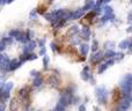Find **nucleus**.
Here are the masks:
<instances>
[{"instance_id":"nucleus-7","label":"nucleus","mask_w":132,"mask_h":111,"mask_svg":"<svg viewBox=\"0 0 132 111\" xmlns=\"http://www.w3.org/2000/svg\"><path fill=\"white\" fill-rule=\"evenodd\" d=\"M9 64H11L9 58L5 59L4 61H1V63H0V70H1L2 72H9Z\"/></svg>"},{"instance_id":"nucleus-22","label":"nucleus","mask_w":132,"mask_h":111,"mask_svg":"<svg viewBox=\"0 0 132 111\" xmlns=\"http://www.w3.org/2000/svg\"><path fill=\"white\" fill-rule=\"evenodd\" d=\"M2 41H4V43L7 45H11L12 43H13V38L12 37H5V38H2Z\"/></svg>"},{"instance_id":"nucleus-32","label":"nucleus","mask_w":132,"mask_h":111,"mask_svg":"<svg viewBox=\"0 0 132 111\" xmlns=\"http://www.w3.org/2000/svg\"><path fill=\"white\" fill-rule=\"evenodd\" d=\"M30 75H31V76H34V78H36V76H38V75H39V73L37 72V71H31V72H30Z\"/></svg>"},{"instance_id":"nucleus-5","label":"nucleus","mask_w":132,"mask_h":111,"mask_svg":"<svg viewBox=\"0 0 132 111\" xmlns=\"http://www.w3.org/2000/svg\"><path fill=\"white\" fill-rule=\"evenodd\" d=\"M130 105H131V102L129 100H123L121 102V104H119V107H118V109H117V111H126L130 108Z\"/></svg>"},{"instance_id":"nucleus-28","label":"nucleus","mask_w":132,"mask_h":111,"mask_svg":"<svg viewBox=\"0 0 132 111\" xmlns=\"http://www.w3.org/2000/svg\"><path fill=\"white\" fill-rule=\"evenodd\" d=\"M5 49H6V44H5V43H4V41L1 39V41H0V53H1L2 51L5 50Z\"/></svg>"},{"instance_id":"nucleus-11","label":"nucleus","mask_w":132,"mask_h":111,"mask_svg":"<svg viewBox=\"0 0 132 111\" xmlns=\"http://www.w3.org/2000/svg\"><path fill=\"white\" fill-rule=\"evenodd\" d=\"M102 58H103V56L101 52H94L93 56L90 57V60H92V63H98V61H101Z\"/></svg>"},{"instance_id":"nucleus-24","label":"nucleus","mask_w":132,"mask_h":111,"mask_svg":"<svg viewBox=\"0 0 132 111\" xmlns=\"http://www.w3.org/2000/svg\"><path fill=\"white\" fill-rule=\"evenodd\" d=\"M65 109H66V108H65L63 104H60L59 102L57 103V105H56V108H55L56 111H65Z\"/></svg>"},{"instance_id":"nucleus-37","label":"nucleus","mask_w":132,"mask_h":111,"mask_svg":"<svg viewBox=\"0 0 132 111\" xmlns=\"http://www.w3.org/2000/svg\"><path fill=\"white\" fill-rule=\"evenodd\" d=\"M128 21L129 22H132V12L129 13V16H128Z\"/></svg>"},{"instance_id":"nucleus-47","label":"nucleus","mask_w":132,"mask_h":111,"mask_svg":"<svg viewBox=\"0 0 132 111\" xmlns=\"http://www.w3.org/2000/svg\"><path fill=\"white\" fill-rule=\"evenodd\" d=\"M95 111H101V110H100V109H96V110H95Z\"/></svg>"},{"instance_id":"nucleus-43","label":"nucleus","mask_w":132,"mask_h":111,"mask_svg":"<svg viewBox=\"0 0 132 111\" xmlns=\"http://www.w3.org/2000/svg\"><path fill=\"white\" fill-rule=\"evenodd\" d=\"M132 31V27H129V29H128V32H131Z\"/></svg>"},{"instance_id":"nucleus-29","label":"nucleus","mask_w":132,"mask_h":111,"mask_svg":"<svg viewBox=\"0 0 132 111\" xmlns=\"http://www.w3.org/2000/svg\"><path fill=\"white\" fill-rule=\"evenodd\" d=\"M38 44H39V46H41V49H42V48H45V46H44V44H45V38L39 39V41H38Z\"/></svg>"},{"instance_id":"nucleus-12","label":"nucleus","mask_w":132,"mask_h":111,"mask_svg":"<svg viewBox=\"0 0 132 111\" xmlns=\"http://www.w3.org/2000/svg\"><path fill=\"white\" fill-rule=\"evenodd\" d=\"M88 51H89V45L88 44L84 43V44L80 45V52H81L82 56H87L88 55Z\"/></svg>"},{"instance_id":"nucleus-25","label":"nucleus","mask_w":132,"mask_h":111,"mask_svg":"<svg viewBox=\"0 0 132 111\" xmlns=\"http://www.w3.org/2000/svg\"><path fill=\"white\" fill-rule=\"evenodd\" d=\"M43 66H44V68H48V66H49V57L46 55L43 58Z\"/></svg>"},{"instance_id":"nucleus-1","label":"nucleus","mask_w":132,"mask_h":111,"mask_svg":"<svg viewBox=\"0 0 132 111\" xmlns=\"http://www.w3.org/2000/svg\"><path fill=\"white\" fill-rule=\"evenodd\" d=\"M95 95L97 97V101L100 104H105L107 103V96H108V91L105 90L104 87H97L95 89Z\"/></svg>"},{"instance_id":"nucleus-20","label":"nucleus","mask_w":132,"mask_h":111,"mask_svg":"<svg viewBox=\"0 0 132 111\" xmlns=\"http://www.w3.org/2000/svg\"><path fill=\"white\" fill-rule=\"evenodd\" d=\"M107 68H108V65H107L105 63H104V64H101L100 67H98V74H102V73L104 72Z\"/></svg>"},{"instance_id":"nucleus-42","label":"nucleus","mask_w":132,"mask_h":111,"mask_svg":"<svg viewBox=\"0 0 132 111\" xmlns=\"http://www.w3.org/2000/svg\"><path fill=\"white\" fill-rule=\"evenodd\" d=\"M109 1H111V0H102L103 4H107V2H109Z\"/></svg>"},{"instance_id":"nucleus-48","label":"nucleus","mask_w":132,"mask_h":111,"mask_svg":"<svg viewBox=\"0 0 132 111\" xmlns=\"http://www.w3.org/2000/svg\"><path fill=\"white\" fill-rule=\"evenodd\" d=\"M131 2H132V0H131Z\"/></svg>"},{"instance_id":"nucleus-4","label":"nucleus","mask_w":132,"mask_h":111,"mask_svg":"<svg viewBox=\"0 0 132 111\" xmlns=\"http://www.w3.org/2000/svg\"><path fill=\"white\" fill-rule=\"evenodd\" d=\"M84 9L82 8H80V9H77L75 12H71V14H70V18H68V20H77V19H79V18H81L82 16V14H84Z\"/></svg>"},{"instance_id":"nucleus-2","label":"nucleus","mask_w":132,"mask_h":111,"mask_svg":"<svg viewBox=\"0 0 132 111\" xmlns=\"http://www.w3.org/2000/svg\"><path fill=\"white\" fill-rule=\"evenodd\" d=\"M35 48H36V42L29 41L24 46H23V53H31Z\"/></svg>"},{"instance_id":"nucleus-34","label":"nucleus","mask_w":132,"mask_h":111,"mask_svg":"<svg viewBox=\"0 0 132 111\" xmlns=\"http://www.w3.org/2000/svg\"><path fill=\"white\" fill-rule=\"evenodd\" d=\"M105 48H109V49L114 48V43H112V42H107V43H105Z\"/></svg>"},{"instance_id":"nucleus-41","label":"nucleus","mask_w":132,"mask_h":111,"mask_svg":"<svg viewBox=\"0 0 132 111\" xmlns=\"http://www.w3.org/2000/svg\"><path fill=\"white\" fill-rule=\"evenodd\" d=\"M14 0H5V4H11V2H13Z\"/></svg>"},{"instance_id":"nucleus-27","label":"nucleus","mask_w":132,"mask_h":111,"mask_svg":"<svg viewBox=\"0 0 132 111\" xmlns=\"http://www.w3.org/2000/svg\"><path fill=\"white\" fill-rule=\"evenodd\" d=\"M97 48H98V43H97V41H94V42H93V45H92V50H93V52H96Z\"/></svg>"},{"instance_id":"nucleus-30","label":"nucleus","mask_w":132,"mask_h":111,"mask_svg":"<svg viewBox=\"0 0 132 111\" xmlns=\"http://www.w3.org/2000/svg\"><path fill=\"white\" fill-rule=\"evenodd\" d=\"M93 8H94V12H95V13H96V14H100V13H101V12H102V9H101V7H97V6H94V7H93Z\"/></svg>"},{"instance_id":"nucleus-14","label":"nucleus","mask_w":132,"mask_h":111,"mask_svg":"<svg viewBox=\"0 0 132 111\" xmlns=\"http://www.w3.org/2000/svg\"><path fill=\"white\" fill-rule=\"evenodd\" d=\"M129 44H130V39H123V41L118 44V48L122 49V50H125V49L129 48Z\"/></svg>"},{"instance_id":"nucleus-35","label":"nucleus","mask_w":132,"mask_h":111,"mask_svg":"<svg viewBox=\"0 0 132 111\" xmlns=\"http://www.w3.org/2000/svg\"><path fill=\"white\" fill-rule=\"evenodd\" d=\"M39 56H45V48H42L39 51Z\"/></svg>"},{"instance_id":"nucleus-23","label":"nucleus","mask_w":132,"mask_h":111,"mask_svg":"<svg viewBox=\"0 0 132 111\" xmlns=\"http://www.w3.org/2000/svg\"><path fill=\"white\" fill-rule=\"evenodd\" d=\"M37 55H35V53H27V60H35V59H37Z\"/></svg>"},{"instance_id":"nucleus-19","label":"nucleus","mask_w":132,"mask_h":111,"mask_svg":"<svg viewBox=\"0 0 132 111\" xmlns=\"http://www.w3.org/2000/svg\"><path fill=\"white\" fill-rule=\"evenodd\" d=\"M114 57H115V60L116 61H121L122 59L124 58V53L123 52H116Z\"/></svg>"},{"instance_id":"nucleus-9","label":"nucleus","mask_w":132,"mask_h":111,"mask_svg":"<svg viewBox=\"0 0 132 111\" xmlns=\"http://www.w3.org/2000/svg\"><path fill=\"white\" fill-rule=\"evenodd\" d=\"M49 84H50L51 87H53V88H56V87L59 86V79H58L56 75H51L50 78H49Z\"/></svg>"},{"instance_id":"nucleus-15","label":"nucleus","mask_w":132,"mask_h":111,"mask_svg":"<svg viewBox=\"0 0 132 111\" xmlns=\"http://www.w3.org/2000/svg\"><path fill=\"white\" fill-rule=\"evenodd\" d=\"M42 83H43V79H42L41 75H38V76L35 78V79H34V82H32L34 87H39Z\"/></svg>"},{"instance_id":"nucleus-45","label":"nucleus","mask_w":132,"mask_h":111,"mask_svg":"<svg viewBox=\"0 0 132 111\" xmlns=\"http://www.w3.org/2000/svg\"><path fill=\"white\" fill-rule=\"evenodd\" d=\"M0 111H4V109H2V107H0Z\"/></svg>"},{"instance_id":"nucleus-46","label":"nucleus","mask_w":132,"mask_h":111,"mask_svg":"<svg viewBox=\"0 0 132 111\" xmlns=\"http://www.w3.org/2000/svg\"><path fill=\"white\" fill-rule=\"evenodd\" d=\"M53 1H55V0H49V2H53Z\"/></svg>"},{"instance_id":"nucleus-40","label":"nucleus","mask_w":132,"mask_h":111,"mask_svg":"<svg viewBox=\"0 0 132 111\" xmlns=\"http://www.w3.org/2000/svg\"><path fill=\"white\" fill-rule=\"evenodd\" d=\"M35 15H36V9H34V11H32L31 13H30V16H31V18H34Z\"/></svg>"},{"instance_id":"nucleus-36","label":"nucleus","mask_w":132,"mask_h":111,"mask_svg":"<svg viewBox=\"0 0 132 111\" xmlns=\"http://www.w3.org/2000/svg\"><path fill=\"white\" fill-rule=\"evenodd\" d=\"M79 111H86V108H85V105H84V104L79 105Z\"/></svg>"},{"instance_id":"nucleus-8","label":"nucleus","mask_w":132,"mask_h":111,"mask_svg":"<svg viewBox=\"0 0 132 111\" xmlns=\"http://www.w3.org/2000/svg\"><path fill=\"white\" fill-rule=\"evenodd\" d=\"M21 65H22V63H21L20 60H18V59H13V60H11V64H9V71L18 70Z\"/></svg>"},{"instance_id":"nucleus-17","label":"nucleus","mask_w":132,"mask_h":111,"mask_svg":"<svg viewBox=\"0 0 132 111\" xmlns=\"http://www.w3.org/2000/svg\"><path fill=\"white\" fill-rule=\"evenodd\" d=\"M93 7H94V0H87L86 5H85V7L82 9L84 11H88V9H92Z\"/></svg>"},{"instance_id":"nucleus-6","label":"nucleus","mask_w":132,"mask_h":111,"mask_svg":"<svg viewBox=\"0 0 132 111\" xmlns=\"http://www.w3.org/2000/svg\"><path fill=\"white\" fill-rule=\"evenodd\" d=\"M20 108V103H19L18 98H12L9 102V110L11 111H18Z\"/></svg>"},{"instance_id":"nucleus-39","label":"nucleus","mask_w":132,"mask_h":111,"mask_svg":"<svg viewBox=\"0 0 132 111\" xmlns=\"http://www.w3.org/2000/svg\"><path fill=\"white\" fill-rule=\"evenodd\" d=\"M56 46H57V45H56L55 43H51V49H52L53 51H56V49H57V48H56Z\"/></svg>"},{"instance_id":"nucleus-38","label":"nucleus","mask_w":132,"mask_h":111,"mask_svg":"<svg viewBox=\"0 0 132 111\" xmlns=\"http://www.w3.org/2000/svg\"><path fill=\"white\" fill-rule=\"evenodd\" d=\"M129 52H132V41H130V44H129Z\"/></svg>"},{"instance_id":"nucleus-16","label":"nucleus","mask_w":132,"mask_h":111,"mask_svg":"<svg viewBox=\"0 0 132 111\" xmlns=\"http://www.w3.org/2000/svg\"><path fill=\"white\" fill-rule=\"evenodd\" d=\"M78 32H79V27H78V25H73V27L68 30L67 35H68V36H73V35L78 34Z\"/></svg>"},{"instance_id":"nucleus-33","label":"nucleus","mask_w":132,"mask_h":111,"mask_svg":"<svg viewBox=\"0 0 132 111\" xmlns=\"http://www.w3.org/2000/svg\"><path fill=\"white\" fill-rule=\"evenodd\" d=\"M8 57H7V55H4V53H0V63L1 61H4L5 59H7Z\"/></svg>"},{"instance_id":"nucleus-31","label":"nucleus","mask_w":132,"mask_h":111,"mask_svg":"<svg viewBox=\"0 0 132 111\" xmlns=\"http://www.w3.org/2000/svg\"><path fill=\"white\" fill-rule=\"evenodd\" d=\"M114 63H115L114 59H109L108 61H105V64L108 65V67H109V66H112V65H114Z\"/></svg>"},{"instance_id":"nucleus-13","label":"nucleus","mask_w":132,"mask_h":111,"mask_svg":"<svg viewBox=\"0 0 132 111\" xmlns=\"http://www.w3.org/2000/svg\"><path fill=\"white\" fill-rule=\"evenodd\" d=\"M19 95H20V97L22 98L23 101H27L28 100V90L27 88H22L20 91H19Z\"/></svg>"},{"instance_id":"nucleus-49","label":"nucleus","mask_w":132,"mask_h":111,"mask_svg":"<svg viewBox=\"0 0 132 111\" xmlns=\"http://www.w3.org/2000/svg\"><path fill=\"white\" fill-rule=\"evenodd\" d=\"M53 111H56V110H53Z\"/></svg>"},{"instance_id":"nucleus-10","label":"nucleus","mask_w":132,"mask_h":111,"mask_svg":"<svg viewBox=\"0 0 132 111\" xmlns=\"http://www.w3.org/2000/svg\"><path fill=\"white\" fill-rule=\"evenodd\" d=\"M80 35H81V38L87 41V39H89V36H90V29H89L88 27L84 28V29L81 30V32H80Z\"/></svg>"},{"instance_id":"nucleus-18","label":"nucleus","mask_w":132,"mask_h":111,"mask_svg":"<svg viewBox=\"0 0 132 111\" xmlns=\"http://www.w3.org/2000/svg\"><path fill=\"white\" fill-rule=\"evenodd\" d=\"M114 56H115V52H114V51H112V50H107L103 57H104L105 59H111Z\"/></svg>"},{"instance_id":"nucleus-3","label":"nucleus","mask_w":132,"mask_h":111,"mask_svg":"<svg viewBox=\"0 0 132 111\" xmlns=\"http://www.w3.org/2000/svg\"><path fill=\"white\" fill-rule=\"evenodd\" d=\"M90 78H92L90 70H89L88 66H85L84 70H82V72H81V79L84 80V81H89Z\"/></svg>"},{"instance_id":"nucleus-44","label":"nucleus","mask_w":132,"mask_h":111,"mask_svg":"<svg viewBox=\"0 0 132 111\" xmlns=\"http://www.w3.org/2000/svg\"><path fill=\"white\" fill-rule=\"evenodd\" d=\"M1 4H5V0H0V5Z\"/></svg>"},{"instance_id":"nucleus-26","label":"nucleus","mask_w":132,"mask_h":111,"mask_svg":"<svg viewBox=\"0 0 132 111\" xmlns=\"http://www.w3.org/2000/svg\"><path fill=\"white\" fill-rule=\"evenodd\" d=\"M104 13H105V15H110V14H112V8L110 6H105Z\"/></svg>"},{"instance_id":"nucleus-21","label":"nucleus","mask_w":132,"mask_h":111,"mask_svg":"<svg viewBox=\"0 0 132 111\" xmlns=\"http://www.w3.org/2000/svg\"><path fill=\"white\" fill-rule=\"evenodd\" d=\"M115 16L114 14H110V15H104L102 18V22H107V21H110V20H114Z\"/></svg>"}]
</instances>
